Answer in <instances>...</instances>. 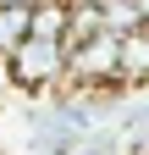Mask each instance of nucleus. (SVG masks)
<instances>
[{
  "label": "nucleus",
  "instance_id": "2",
  "mask_svg": "<svg viewBox=\"0 0 149 155\" xmlns=\"http://www.w3.org/2000/svg\"><path fill=\"white\" fill-rule=\"evenodd\" d=\"M72 83L78 89H122V33L105 28L83 45H72Z\"/></svg>",
  "mask_w": 149,
  "mask_h": 155
},
{
  "label": "nucleus",
  "instance_id": "5",
  "mask_svg": "<svg viewBox=\"0 0 149 155\" xmlns=\"http://www.w3.org/2000/svg\"><path fill=\"white\" fill-rule=\"evenodd\" d=\"M33 39H61V45H72V0H39L33 6Z\"/></svg>",
  "mask_w": 149,
  "mask_h": 155
},
{
  "label": "nucleus",
  "instance_id": "3",
  "mask_svg": "<svg viewBox=\"0 0 149 155\" xmlns=\"http://www.w3.org/2000/svg\"><path fill=\"white\" fill-rule=\"evenodd\" d=\"M149 83V22L122 33V89H144Z\"/></svg>",
  "mask_w": 149,
  "mask_h": 155
},
{
  "label": "nucleus",
  "instance_id": "1",
  "mask_svg": "<svg viewBox=\"0 0 149 155\" xmlns=\"http://www.w3.org/2000/svg\"><path fill=\"white\" fill-rule=\"evenodd\" d=\"M6 72H11V83L22 94H44L72 72V45H61V39H28L6 61Z\"/></svg>",
  "mask_w": 149,
  "mask_h": 155
},
{
  "label": "nucleus",
  "instance_id": "4",
  "mask_svg": "<svg viewBox=\"0 0 149 155\" xmlns=\"http://www.w3.org/2000/svg\"><path fill=\"white\" fill-rule=\"evenodd\" d=\"M33 39V6H0V61H11Z\"/></svg>",
  "mask_w": 149,
  "mask_h": 155
},
{
  "label": "nucleus",
  "instance_id": "6",
  "mask_svg": "<svg viewBox=\"0 0 149 155\" xmlns=\"http://www.w3.org/2000/svg\"><path fill=\"white\" fill-rule=\"evenodd\" d=\"M0 6H39V0H0Z\"/></svg>",
  "mask_w": 149,
  "mask_h": 155
}]
</instances>
